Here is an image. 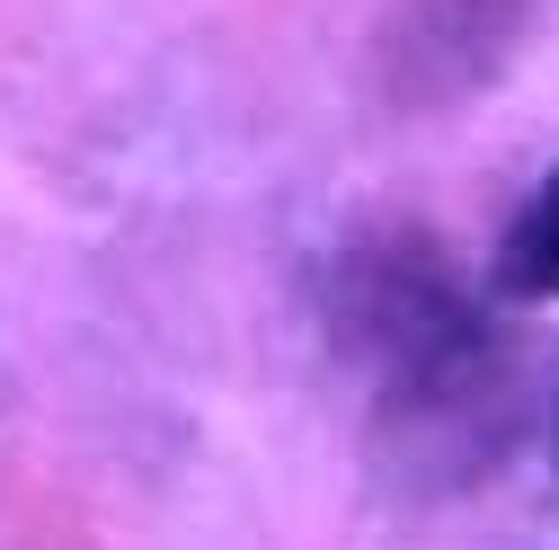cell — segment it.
<instances>
[{
	"label": "cell",
	"instance_id": "obj_2",
	"mask_svg": "<svg viewBox=\"0 0 559 550\" xmlns=\"http://www.w3.org/2000/svg\"><path fill=\"white\" fill-rule=\"evenodd\" d=\"M488 285H498V302H559V169L524 195V214L507 223Z\"/></svg>",
	"mask_w": 559,
	"mask_h": 550
},
{
	"label": "cell",
	"instance_id": "obj_1",
	"mask_svg": "<svg viewBox=\"0 0 559 550\" xmlns=\"http://www.w3.org/2000/svg\"><path fill=\"white\" fill-rule=\"evenodd\" d=\"M337 328L365 356L382 418L436 462H479L498 453V399L515 391L498 364L479 302H462L444 275H427L417 249H373L346 266L337 294Z\"/></svg>",
	"mask_w": 559,
	"mask_h": 550
}]
</instances>
